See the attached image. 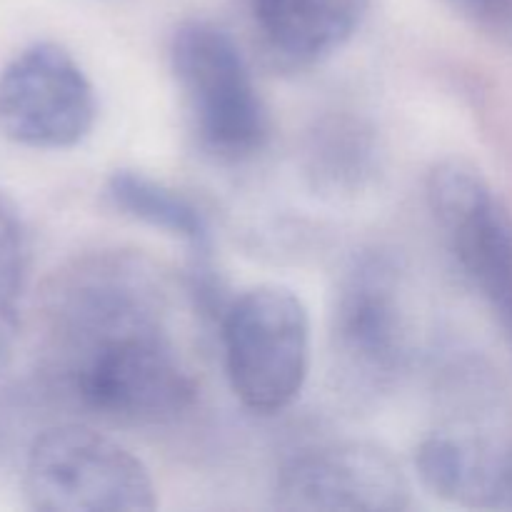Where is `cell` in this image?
Segmentation results:
<instances>
[{
    "mask_svg": "<svg viewBox=\"0 0 512 512\" xmlns=\"http://www.w3.org/2000/svg\"><path fill=\"white\" fill-rule=\"evenodd\" d=\"M170 290L143 255L100 250L55 270L40 303L50 383L120 425H165L195 400L170 323Z\"/></svg>",
    "mask_w": 512,
    "mask_h": 512,
    "instance_id": "cell-1",
    "label": "cell"
},
{
    "mask_svg": "<svg viewBox=\"0 0 512 512\" xmlns=\"http://www.w3.org/2000/svg\"><path fill=\"white\" fill-rule=\"evenodd\" d=\"M415 473L435 498L470 510H512V400L480 355H450Z\"/></svg>",
    "mask_w": 512,
    "mask_h": 512,
    "instance_id": "cell-2",
    "label": "cell"
},
{
    "mask_svg": "<svg viewBox=\"0 0 512 512\" xmlns=\"http://www.w3.org/2000/svg\"><path fill=\"white\" fill-rule=\"evenodd\" d=\"M410 278L398 255L363 250L338 278L330 308V373L343 398L375 405L408 378L415 358Z\"/></svg>",
    "mask_w": 512,
    "mask_h": 512,
    "instance_id": "cell-3",
    "label": "cell"
},
{
    "mask_svg": "<svg viewBox=\"0 0 512 512\" xmlns=\"http://www.w3.org/2000/svg\"><path fill=\"white\" fill-rule=\"evenodd\" d=\"M170 73L190 133L205 155L243 163L263 150L270 135L268 108L228 30L203 18L180 23L170 40Z\"/></svg>",
    "mask_w": 512,
    "mask_h": 512,
    "instance_id": "cell-4",
    "label": "cell"
},
{
    "mask_svg": "<svg viewBox=\"0 0 512 512\" xmlns=\"http://www.w3.org/2000/svg\"><path fill=\"white\" fill-rule=\"evenodd\" d=\"M225 375L255 415H278L303 393L313 358V325L303 298L285 285H255L220 315Z\"/></svg>",
    "mask_w": 512,
    "mask_h": 512,
    "instance_id": "cell-5",
    "label": "cell"
},
{
    "mask_svg": "<svg viewBox=\"0 0 512 512\" xmlns=\"http://www.w3.org/2000/svg\"><path fill=\"white\" fill-rule=\"evenodd\" d=\"M23 493L40 512H150L158 488L138 455L98 430L63 423L43 430L25 458Z\"/></svg>",
    "mask_w": 512,
    "mask_h": 512,
    "instance_id": "cell-6",
    "label": "cell"
},
{
    "mask_svg": "<svg viewBox=\"0 0 512 512\" xmlns=\"http://www.w3.org/2000/svg\"><path fill=\"white\" fill-rule=\"evenodd\" d=\"M98 120L95 88L78 60L40 40L0 70V133L33 150H68Z\"/></svg>",
    "mask_w": 512,
    "mask_h": 512,
    "instance_id": "cell-7",
    "label": "cell"
},
{
    "mask_svg": "<svg viewBox=\"0 0 512 512\" xmlns=\"http://www.w3.org/2000/svg\"><path fill=\"white\" fill-rule=\"evenodd\" d=\"M430 215L455 265L493 315L512 285V215L475 165L445 158L425 180Z\"/></svg>",
    "mask_w": 512,
    "mask_h": 512,
    "instance_id": "cell-8",
    "label": "cell"
},
{
    "mask_svg": "<svg viewBox=\"0 0 512 512\" xmlns=\"http://www.w3.org/2000/svg\"><path fill=\"white\" fill-rule=\"evenodd\" d=\"M275 508L308 512H403L413 483L390 450L338 440L295 453L275 480Z\"/></svg>",
    "mask_w": 512,
    "mask_h": 512,
    "instance_id": "cell-9",
    "label": "cell"
},
{
    "mask_svg": "<svg viewBox=\"0 0 512 512\" xmlns=\"http://www.w3.org/2000/svg\"><path fill=\"white\" fill-rule=\"evenodd\" d=\"M370 0H250V18L273 68L300 73L353 40Z\"/></svg>",
    "mask_w": 512,
    "mask_h": 512,
    "instance_id": "cell-10",
    "label": "cell"
},
{
    "mask_svg": "<svg viewBox=\"0 0 512 512\" xmlns=\"http://www.w3.org/2000/svg\"><path fill=\"white\" fill-rule=\"evenodd\" d=\"M105 200L120 215L180 240L190 253L193 293L210 315L223 313L220 280L213 268V228L203 210L185 193L138 170H115L105 180Z\"/></svg>",
    "mask_w": 512,
    "mask_h": 512,
    "instance_id": "cell-11",
    "label": "cell"
},
{
    "mask_svg": "<svg viewBox=\"0 0 512 512\" xmlns=\"http://www.w3.org/2000/svg\"><path fill=\"white\" fill-rule=\"evenodd\" d=\"M380 148L368 120L350 113H330L305 138L303 170L320 195L353 198L378 173Z\"/></svg>",
    "mask_w": 512,
    "mask_h": 512,
    "instance_id": "cell-12",
    "label": "cell"
},
{
    "mask_svg": "<svg viewBox=\"0 0 512 512\" xmlns=\"http://www.w3.org/2000/svg\"><path fill=\"white\" fill-rule=\"evenodd\" d=\"M25 283H28V233L13 200L0 193V365L8 360L18 338Z\"/></svg>",
    "mask_w": 512,
    "mask_h": 512,
    "instance_id": "cell-13",
    "label": "cell"
},
{
    "mask_svg": "<svg viewBox=\"0 0 512 512\" xmlns=\"http://www.w3.org/2000/svg\"><path fill=\"white\" fill-rule=\"evenodd\" d=\"M453 13L498 38H512V0H443Z\"/></svg>",
    "mask_w": 512,
    "mask_h": 512,
    "instance_id": "cell-14",
    "label": "cell"
},
{
    "mask_svg": "<svg viewBox=\"0 0 512 512\" xmlns=\"http://www.w3.org/2000/svg\"><path fill=\"white\" fill-rule=\"evenodd\" d=\"M495 318H498V323L503 325L505 335H508V340H510V348H512V285H510L508 298H505V303L498 308Z\"/></svg>",
    "mask_w": 512,
    "mask_h": 512,
    "instance_id": "cell-15",
    "label": "cell"
}]
</instances>
